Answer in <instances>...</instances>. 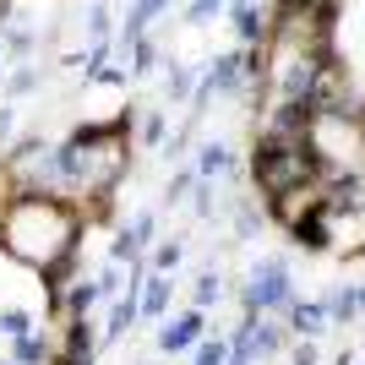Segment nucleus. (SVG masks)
Segmentation results:
<instances>
[{"label": "nucleus", "mask_w": 365, "mask_h": 365, "mask_svg": "<svg viewBox=\"0 0 365 365\" xmlns=\"http://www.w3.org/2000/svg\"><path fill=\"white\" fill-rule=\"evenodd\" d=\"M66 240H71V218H66L61 207H49V202H22V207H11V218H6V245H11L22 262L61 257Z\"/></svg>", "instance_id": "obj_1"}, {"label": "nucleus", "mask_w": 365, "mask_h": 365, "mask_svg": "<svg viewBox=\"0 0 365 365\" xmlns=\"http://www.w3.org/2000/svg\"><path fill=\"white\" fill-rule=\"evenodd\" d=\"M191 333H197V317H185V322H175L164 333V349H180V344H191Z\"/></svg>", "instance_id": "obj_2"}, {"label": "nucleus", "mask_w": 365, "mask_h": 365, "mask_svg": "<svg viewBox=\"0 0 365 365\" xmlns=\"http://www.w3.org/2000/svg\"><path fill=\"white\" fill-rule=\"evenodd\" d=\"M164 294H169L164 284H153V289H148V311H164Z\"/></svg>", "instance_id": "obj_3"}]
</instances>
